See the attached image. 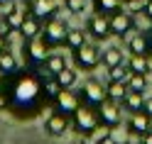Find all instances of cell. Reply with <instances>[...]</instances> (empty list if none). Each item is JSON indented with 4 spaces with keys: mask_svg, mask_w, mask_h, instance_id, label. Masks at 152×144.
<instances>
[{
    "mask_svg": "<svg viewBox=\"0 0 152 144\" xmlns=\"http://www.w3.org/2000/svg\"><path fill=\"white\" fill-rule=\"evenodd\" d=\"M7 98H10V112L17 117H32L39 110H44V88H42V76L37 69L17 71L7 78Z\"/></svg>",
    "mask_w": 152,
    "mask_h": 144,
    "instance_id": "6da1fadb",
    "label": "cell"
},
{
    "mask_svg": "<svg viewBox=\"0 0 152 144\" xmlns=\"http://www.w3.org/2000/svg\"><path fill=\"white\" fill-rule=\"evenodd\" d=\"M71 122H74V130L79 134H93L98 127H101V115H98V108H91V105H83L71 115Z\"/></svg>",
    "mask_w": 152,
    "mask_h": 144,
    "instance_id": "7a4b0ae2",
    "label": "cell"
},
{
    "mask_svg": "<svg viewBox=\"0 0 152 144\" xmlns=\"http://www.w3.org/2000/svg\"><path fill=\"white\" fill-rule=\"evenodd\" d=\"M79 95H81V103L91 105V108H101L108 100V90L98 78H86L83 85H81V90H79Z\"/></svg>",
    "mask_w": 152,
    "mask_h": 144,
    "instance_id": "3957f363",
    "label": "cell"
},
{
    "mask_svg": "<svg viewBox=\"0 0 152 144\" xmlns=\"http://www.w3.org/2000/svg\"><path fill=\"white\" fill-rule=\"evenodd\" d=\"M74 61L79 69L83 71H93V69H98V66L103 64V51H101V46L98 44H83L81 49H76L74 51Z\"/></svg>",
    "mask_w": 152,
    "mask_h": 144,
    "instance_id": "277c9868",
    "label": "cell"
},
{
    "mask_svg": "<svg viewBox=\"0 0 152 144\" xmlns=\"http://www.w3.org/2000/svg\"><path fill=\"white\" fill-rule=\"evenodd\" d=\"M66 32H69V27L61 17H49V20H44V27H42V39L47 42L54 49V46H61L64 39H66Z\"/></svg>",
    "mask_w": 152,
    "mask_h": 144,
    "instance_id": "5b68a950",
    "label": "cell"
},
{
    "mask_svg": "<svg viewBox=\"0 0 152 144\" xmlns=\"http://www.w3.org/2000/svg\"><path fill=\"white\" fill-rule=\"evenodd\" d=\"M108 20H110V32L115 34V37H120V39H125V37H130L132 32H135V20H132V12H128L125 7L110 12Z\"/></svg>",
    "mask_w": 152,
    "mask_h": 144,
    "instance_id": "8992f818",
    "label": "cell"
},
{
    "mask_svg": "<svg viewBox=\"0 0 152 144\" xmlns=\"http://www.w3.org/2000/svg\"><path fill=\"white\" fill-rule=\"evenodd\" d=\"M22 49H25L27 61H30L34 69H37V66L44 64V59L49 56V49H52V46L47 44V42L42 39V34H39V37H34V39H27V42L22 44Z\"/></svg>",
    "mask_w": 152,
    "mask_h": 144,
    "instance_id": "52a82bcc",
    "label": "cell"
},
{
    "mask_svg": "<svg viewBox=\"0 0 152 144\" xmlns=\"http://www.w3.org/2000/svg\"><path fill=\"white\" fill-rule=\"evenodd\" d=\"M98 115H101V124H106L108 130H118L123 122V105L115 100H106L98 108Z\"/></svg>",
    "mask_w": 152,
    "mask_h": 144,
    "instance_id": "ba28073f",
    "label": "cell"
},
{
    "mask_svg": "<svg viewBox=\"0 0 152 144\" xmlns=\"http://www.w3.org/2000/svg\"><path fill=\"white\" fill-rule=\"evenodd\" d=\"M54 105H56V110H59V112H64V115H69V117H71V115L81 108V95L74 93L71 88H64L59 95H56Z\"/></svg>",
    "mask_w": 152,
    "mask_h": 144,
    "instance_id": "9c48e42d",
    "label": "cell"
},
{
    "mask_svg": "<svg viewBox=\"0 0 152 144\" xmlns=\"http://www.w3.org/2000/svg\"><path fill=\"white\" fill-rule=\"evenodd\" d=\"M86 32H91L96 39H108V37L113 34V32H110V20H108V15L93 12L88 20H86Z\"/></svg>",
    "mask_w": 152,
    "mask_h": 144,
    "instance_id": "30bf717a",
    "label": "cell"
},
{
    "mask_svg": "<svg viewBox=\"0 0 152 144\" xmlns=\"http://www.w3.org/2000/svg\"><path fill=\"white\" fill-rule=\"evenodd\" d=\"M44 130L47 134H52V137H64L66 132H69V115H64V112H52L49 117L44 120Z\"/></svg>",
    "mask_w": 152,
    "mask_h": 144,
    "instance_id": "8fae6325",
    "label": "cell"
},
{
    "mask_svg": "<svg viewBox=\"0 0 152 144\" xmlns=\"http://www.w3.org/2000/svg\"><path fill=\"white\" fill-rule=\"evenodd\" d=\"M42 27H44V20H39L34 12H27L25 22H22V27H20L22 39L27 42V39H34V37H39V34H42Z\"/></svg>",
    "mask_w": 152,
    "mask_h": 144,
    "instance_id": "7c38bea8",
    "label": "cell"
},
{
    "mask_svg": "<svg viewBox=\"0 0 152 144\" xmlns=\"http://www.w3.org/2000/svg\"><path fill=\"white\" fill-rule=\"evenodd\" d=\"M59 10V0H32L30 3V12H34L39 20H49Z\"/></svg>",
    "mask_w": 152,
    "mask_h": 144,
    "instance_id": "4fadbf2b",
    "label": "cell"
},
{
    "mask_svg": "<svg viewBox=\"0 0 152 144\" xmlns=\"http://www.w3.org/2000/svg\"><path fill=\"white\" fill-rule=\"evenodd\" d=\"M125 44H128V51L130 54H150V34L145 32H137L125 37Z\"/></svg>",
    "mask_w": 152,
    "mask_h": 144,
    "instance_id": "5bb4252c",
    "label": "cell"
},
{
    "mask_svg": "<svg viewBox=\"0 0 152 144\" xmlns=\"http://www.w3.org/2000/svg\"><path fill=\"white\" fill-rule=\"evenodd\" d=\"M128 130L130 132H137V134H145L152 130V117L145 110H137V112H130V122H128Z\"/></svg>",
    "mask_w": 152,
    "mask_h": 144,
    "instance_id": "9a60e30c",
    "label": "cell"
},
{
    "mask_svg": "<svg viewBox=\"0 0 152 144\" xmlns=\"http://www.w3.org/2000/svg\"><path fill=\"white\" fill-rule=\"evenodd\" d=\"M25 17H27V12L20 10V7H15L12 12H7L3 20H0V30H3V34H7L10 30H20L22 22H25Z\"/></svg>",
    "mask_w": 152,
    "mask_h": 144,
    "instance_id": "2e32d148",
    "label": "cell"
},
{
    "mask_svg": "<svg viewBox=\"0 0 152 144\" xmlns=\"http://www.w3.org/2000/svg\"><path fill=\"white\" fill-rule=\"evenodd\" d=\"M0 71H3L5 76H7V78H10V76H15L17 71H20V64H17V56L10 51V49H7V46H5V49L3 51H0Z\"/></svg>",
    "mask_w": 152,
    "mask_h": 144,
    "instance_id": "e0dca14e",
    "label": "cell"
},
{
    "mask_svg": "<svg viewBox=\"0 0 152 144\" xmlns=\"http://www.w3.org/2000/svg\"><path fill=\"white\" fill-rule=\"evenodd\" d=\"M106 90H108V100H115L123 105V100H125V95H128V83L125 81H108L106 85Z\"/></svg>",
    "mask_w": 152,
    "mask_h": 144,
    "instance_id": "ac0fdd59",
    "label": "cell"
},
{
    "mask_svg": "<svg viewBox=\"0 0 152 144\" xmlns=\"http://www.w3.org/2000/svg\"><path fill=\"white\" fill-rule=\"evenodd\" d=\"M42 88H44V100H47V103H54L56 95L64 90L61 83L56 81V76H47V78H42Z\"/></svg>",
    "mask_w": 152,
    "mask_h": 144,
    "instance_id": "d6986e66",
    "label": "cell"
},
{
    "mask_svg": "<svg viewBox=\"0 0 152 144\" xmlns=\"http://www.w3.org/2000/svg\"><path fill=\"white\" fill-rule=\"evenodd\" d=\"M128 66H130V71L132 73H150V69H152V64H150V59H147V54H130V61H128Z\"/></svg>",
    "mask_w": 152,
    "mask_h": 144,
    "instance_id": "ffe728a7",
    "label": "cell"
},
{
    "mask_svg": "<svg viewBox=\"0 0 152 144\" xmlns=\"http://www.w3.org/2000/svg\"><path fill=\"white\" fill-rule=\"evenodd\" d=\"M42 69H44L47 73H49V76H56V73H59L61 69H66V59H64L61 54H49V56L44 59Z\"/></svg>",
    "mask_w": 152,
    "mask_h": 144,
    "instance_id": "44dd1931",
    "label": "cell"
},
{
    "mask_svg": "<svg viewBox=\"0 0 152 144\" xmlns=\"http://www.w3.org/2000/svg\"><path fill=\"white\" fill-rule=\"evenodd\" d=\"M83 44H86V34H83V30H69V32H66L64 46H66L69 51H76V49H81Z\"/></svg>",
    "mask_w": 152,
    "mask_h": 144,
    "instance_id": "7402d4cb",
    "label": "cell"
},
{
    "mask_svg": "<svg viewBox=\"0 0 152 144\" xmlns=\"http://www.w3.org/2000/svg\"><path fill=\"white\" fill-rule=\"evenodd\" d=\"M142 105H145L142 93H140V90H128L125 100H123V108H125L128 112H137V110H142Z\"/></svg>",
    "mask_w": 152,
    "mask_h": 144,
    "instance_id": "603a6c76",
    "label": "cell"
},
{
    "mask_svg": "<svg viewBox=\"0 0 152 144\" xmlns=\"http://www.w3.org/2000/svg\"><path fill=\"white\" fill-rule=\"evenodd\" d=\"M123 7V0H93V10L101 15H110Z\"/></svg>",
    "mask_w": 152,
    "mask_h": 144,
    "instance_id": "cb8c5ba5",
    "label": "cell"
},
{
    "mask_svg": "<svg viewBox=\"0 0 152 144\" xmlns=\"http://www.w3.org/2000/svg\"><path fill=\"white\" fill-rule=\"evenodd\" d=\"M123 64V49L118 46H108V49H103V66L110 69V66H118Z\"/></svg>",
    "mask_w": 152,
    "mask_h": 144,
    "instance_id": "d4e9b609",
    "label": "cell"
},
{
    "mask_svg": "<svg viewBox=\"0 0 152 144\" xmlns=\"http://www.w3.org/2000/svg\"><path fill=\"white\" fill-rule=\"evenodd\" d=\"M132 20H135V30L137 32H145V34H152V17L145 12V10H140L132 15Z\"/></svg>",
    "mask_w": 152,
    "mask_h": 144,
    "instance_id": "484cf974",
    "label": "cell"
},
{
    "mask_svg": "<svg viewBox=\"0 0 152 144\" xmlns=\"http://www.w3.org/2000/svg\"><path fill=\"white\" fill-rule=\"evenodd\" d=\"M130 66L128 64H118V66H110L108 69V81H125L128 83V78H130Z\"/></svg>",
    "mask_w": 152,
    "mask_h": 144,
    "instance_id": "4316f807",
    "label": "cell"
},
{
    "mask_svg": "<svg viewBox=\"0 0 152 144\" xmlns=\"http://www.w3.org/2000/svg\"><path fill=\"white\" fill-rule=\"evenodd\" d=\"M76 78H79V76H76V71L69 69V66L56 73V81L61 83V88H74V85H76Z\"/></svg>",
    "mask_w": 152,
    "mask_h": 144,
    "instance_id": "83f0119b",
    "label": "cell"
},
{
    "mask_svg": "<svg viewBox=\"0 0 152 144\" xmlns=\"http://www.w3.org/2000/svg\"><path fill=\"white\" fill-rule=\"evenodd\" d=\"M145 85H147V76L145 73H130V78H128V88L130 90H145Z\"/></svg>",
    "mask_w": 152,
    "mask_h": 144,
    "instance_id": "f1b7e54d",
    "label": "cell"
},
{
    "mask_svg": "<svg viewBox=\"0 0 152 144\" xmlns=\"http://www.w3.org/2000/svg\"><path fill=\"white\" fill-rule=\"evenodd\" d=\"M64 5H66V10L74 12V15L86 12V0H64Z\"/></svg>",
    "mask_w": 152,
    "mask_h": 144,
    "instance_id": "f546056e",
    "label": "cell"
},
{
    "mask_svg": "<svg viewBox=\"0 0 152 144\" xmlns=\"http://www.w3.org/2000/svg\"><path fill=\"white\" fill-rule=\"evenodd\" d=\"M145 3L147 0H123V7H125L128 12H140V10H145Z\"/></svg>",
    "mask_w": 152,
    "mask_h": 144,
    "instance_id": "4dcf8cb0",
    "label": "cell"
},
{
    "mask_svg": "<svg viewBox=\"0 0 152 144\" xmlns=\"http://www.w3.org/2000/svg\"><path fill=\"white\" fill-rule=\"evenodd\" d=\"M0 110H10V98H7L5 90L0 93Z\"/></svg>",
    "mask_w": 152,
    "mask_h": 144,
    "instance_id": "1f68e13d",
    "label": "cell"
},
{
    "mask_svg": "<svg viewBox=\"0 0 152 144\" xmlns=\"http://www.w3.org/2000/svg\"><path fill=\"white\" fill-rule=\"evenodd\" d=\"M96 144H120V142H118L115 137H113V132H110V134H108V137H103V139H98Z\"/></svg>",
    "mask_w": 152,
    "mask_h": 144,
    "instance_id": "d6a6232c",
    "label": "cell"
},
{
    "mask_svg": "<svg viewBox=\"0 0 152 144\" xmlns=\"http://www.w3.org/2000/svg\"><path fill=\"white\" fill-rule=\"evenodd\" d=\"M142 110H145L150 117H152V98H145V105H142Z\"/></svg>",
    "mask_w": 152,
    "mask_h": 144,
    "instance_id": "836d02e7",
    "label": "cell"
},
{
    "mask_svg": "<svg viewBox=\"0 0 152 144\" xmlns=\"http://www.w3.org/2000/svg\"><path fill=\"white\" fill-rule=\"evenodd\" d=\"M5 88H7V76H5L3 71H0V93H3Z\"/></svg>",
    "mask_w": 152,
    "mask_h": 144,
    "instance_id": "e575fe53",
    "label": "cell"
},
{
    "mask_svg": "<svg viewBox=\"0 0 152 144\" xmlns=\"http://www.w3.org/2000/svg\"><path fill=\"white\" fill-rule=\"evenodd\" d=\"M142 144H152V130L142 134Z\"/></svg>",
    "mask_w": 152,
    "mask_h": 144,
    "instance_id": "d590c367",
    "label": "cell"
},
{
    "mask_svg": "<svg viewBox=\"0 0 152 144\" xmlns=\"http://www.w3.org/2000/svg\"><path fill=\"white\" fill-rule=\"evenodd\" d=\"M5 46H7V42H5V34H3V30H0V51H3Z\"/></svg>",
    "mask_w": 152,
    "mask_h": 144,
    "instance_id": "8d00e7d4",
    "label": "cell"
},
{
    "mask_svg": "<svg viewBox=\"0 0 152 144\" xmlns=\"http://www.w3.org/2000/svg\"><path fill=\"white\" fill-rule=\"evenodd\" d=\"M145 12L152 17V0H147V3H145Z\"/></svg>",
    "mask_w": 152,
    "mask_h": 144,
    "instance_id": "74e56055",
    "label": "cell"
},
{
    "mask_svg": "<svg viewBox=\"0 0 152 144\" xmlns=\"http://www.w3.org/2000/svg\"><path fill=\"white\" fill-rule=\"evenodd\" d=\"M10 3H15V0H0V7H3V5H10Z\"/></svg>",
    "mask_w": 152,
    "mask_h": 144,
    "instance_id": "f35d334b",
    "label": "cell"
},
{
    "mask_svg": "<svg viewBox=\"0 0 152 144\" xmlns=\"http://www.w3.org/2000/svg\"><path fill=\"white\" fill-rule=\"evenodd\" d=\"M71 144H86V139H74Z\"/></svg>",
    "mask_w": 152,
    "mask_h": 144,
    "instance_id": "ab89813d",
    "label": "cell"
},
{
    "mask_svg": "<svg viewBox=\"0 0 152 144\" xmlns=\"http://www.w3.org/2000/svg\"><path fill=\"white\" fill-rule=\"evenodd\" d=\"M150 54H152V34H150Z\"/></svg>",
    "mask_w": 152,
    "mask_h": 144,
    "instance_id": "60d3db41",
    "label": "cell"
},
{
    "mask_svg": "<svg viewBox=\"0 0 152 144\" xmlns=\"http://www.w3.org/2000/svg\"><path fill=\"white\" fill-rule=\"evenodd\" d=\"M0 20H3V15H0Z\"/></svg>",
    "mask_w": 152,
    "mask_h": 144,
    "instance_id": "b9f144b4",
    "label": "cell"
},
{
    "mask_svg": "<svg viewBox=\"0 0 152 144\" xmlns=\"http://www.w3.org/2000/svg\"><path fill=\"white\" fill-rule=\"evenodd\" d=\"M125 144H128V142H125Z\"/></svg>",
    "mask_w": 152,
    "mask_h": 144,
    "instance_id": "7bdbcfd3",
    "label": "cell"
}]
</instances>
